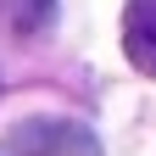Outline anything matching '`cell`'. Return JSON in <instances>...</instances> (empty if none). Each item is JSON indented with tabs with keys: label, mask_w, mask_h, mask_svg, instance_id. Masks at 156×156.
<instances>
[{
	"label": "cell",
	"mask_w": 156,
	"mask_h": 156,
	"mask_svg": "<svg viewBox=\"0 0 156 156\" xmlns=\"http://www.w3.org/2000/svg\"><path fill=\"white\" fill-rule=\"evenodd\" d=\"M6 151L11 156H101L95 134L73 117H28L6 134Z\"/></svg>",
	"instance_id": "1"
},
{
	"label": "cell",
	"mask_w": 156,
	"mask_h": 156,
	"mask_svg": "<svg viewBox=\"0 0 156 156\" xmlns=\"http://www.w3.org/2000/svg\"><path fill=\"white\" fill-rule=\"evenodd\" d=\"M56 23V0H0V28L11 39H39Z\"/></svg>",
	"instance_id": "3"
},
{
	"label": "cell",
	"mask_w": 156,
	"mask_h": 156,
	"mask_svg": "<svg viewBox=\"0 0 156 156\" xmlns=\"http://www.w3.org/2000/svg\"><path fill=\"white\" fill-rule=\"evenodd\" d=\"M123 50L145 78H156V0H128L123 11Z\"/></svg>",
	"instance_id": "2"
}]
</instances>
